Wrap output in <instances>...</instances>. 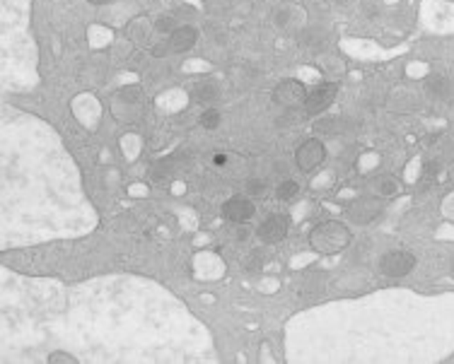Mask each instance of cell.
I'll use <instances>...</instances> for the list:
<instances>
[{
  "label": "cell",
  "instance_id": "cell-15",
  "mask_svg": "<svg viewBox=\"0 0 454 364\" xmlns=\"http://www.w3.org/2000/svg\"><path fill=\"white\" fill-rule=\"evenodd\" d=\"M244 193L249 196L251 200H261V198H266V193H269V181H266V179H259V176H254V179L246 181Z\"/></svg>",
  "mask_w": 454,
  "mask_h": 364
},
{
  "label": "cell",
  "instance_id": "cell-17",
  "mask_svg": "<svg viewBox=\"0 0 454 364\" xmlns=\"http://www.w3.org/2000/svg\"><path fill=\"white\" fill-rule=\"evenodd\" d=\"M264 263H266L264 251H261V249H254V251L249 254V259L244 261V268H246L249 272H259L261 268H264Z\"/></svg>",
  "mask_w": 454,
  "mask_h": 364
},
{
  "label": "cell",
  "instance_id": "cell-27",
  "mask_svg": "<svg viewBox=\"0 0 454 364\" xmlns=\"http://www.w3.org/2000/svg\"><path fill=\"white\" fill-rule=\"evenodd\" d=\"M452 176H454V164H452Z\"/></svg>",
  "mask_w": 454,
  "mask_h": 364
},
{
  "label": "cell",
  "instance_id": "cell-9",
  "mask_svg": "<svg viewBox=\"0 0 454 364\" xmlns=\"http://www.w3.org/2000/svg\"><path fill=\"white\" fill-rule=\"evenodd\" d=\"M305 10L295 3H285L276 10L274 19H276V27H280L283 32H300L305 27Z\"/></svg>",
  "mask_w": 454,
  "mask_h": 364
},
{
  "label": "cell",
  "instance_id": "cell-22",
  "mask_svg": "<svg viewBox=\"0 0 454 364\" xmlns=\"http://www.w3.org/2000/svg\"><path fill=\"white\" fill-rule=\"evenodd\" d=\"M138 94H140V87H131L121 92V99H126V102H138Z\"/></svg>",
  "mask_w": 454,
  "mask_h": 364
},
{
  "label": "cell",
  "instance_id": "cell-5",
  "mask_svg": "<svg viewBox=\"0 0 454 364\" xmlns=\"http://www.w3.org/2000/svg\"><path fill=\"white\" fill-rule=\"evenodd\" d=\"M339 97V83H319L317 87L310 89L305 99V114L307 116H319L329 109Z\"/></svg>",
  "mask_w": 454,
  "mask_h": 364
},
{
  "label": "cell",
  "instance_id": "cell-21",
  "mask_svg": "<svg viewBox=\"0 0 454 364\" xmlns=\"http://www.w3.org/2000/svg\"><path fill=\"white\" fill-rule=\"evenodd\" d=\"M49 362L51 364H75L78 362V357L68 355V352H51V355H49Z\"/></svg>",
  "mask_w": 454,
  "mask_h": 364
},
{
  "label": "cell",
  "instance_id": "cell-4",
  "mask_svg": "<svg viewBox=\"0 0 454 364\" xmlns=\"http://www.w3.org/2000/svg\"><path fill=\"white\" fill-rule=\"evenodd\" d=\"M310 94V89L300 83V80H283V83L276 85L274 89V102L278 106H283L287 111H295L305 106V99Z\"/></svg>",
  "mask_w": 454,
  "mask_h": 364
},
{
  "label": "cell",
  "instance_id": "cell-1",
  "mask_svg": "<svg viewBox=\"0 0 454 364\" xmlns=\"http://www.w3.org/2000/svg\"><path fill=\"white\" fill-rule=\"evenodd\" d=\"M353 241V234L343 222L339 220H324L312 227L310 232V246L312 251L321 256H336L346 251Z\"/></svg>",
  "mask_w": 454,
  "mask_h": 364
},
{
  "label": "cell",
  "instance_id": "cell-23",
  "mask_svg": "<svg viewBox=\"0 0 454 364\" xmlns=\"http://www.w3.org/2000/svg\"><path fill=\"white\" fill-rule=\"evenodd\" d=\"M227 162H230L227 153H215V155H213V164H215V166H225Z\"/></svg>",
  "mask_w": 454,
  "mask_h": 364
},
{
  "label": "cell",
  "instance_id": "cell-12",
  "mask_svg": "<svg viewBox=\"0 0 454 364\" xmlns=\"http://www.w3.org/2000/svg\"><path fill=\"white\" fill-rule=\"evenodd\" d=\"M375 193L380 196V198H394V196L401 193V184H398V179H394L392 174H385L380 176V179L375 181Z\"/></svg>",
  "mask_w": 454,
  "mask_h": 364
},
{
  "label": "cell",
  "instance_id": "cell-25",
  "mask_svg": "<svg viewBox=\"0 0 454 364\" xmlns=\"http://www.w3.org/2000/svg\"><path fill=\"white\" fill-rule=\"evenodd\" d=\"M90 5H109V3H114V0H87Z\"/></svg>",
  "mask_w": 454,
  "mask_h": 364
},
{
  "label": "cell",
  "instance_id": "cell-20",
  "mask_svg": "<svg viewBox=\"0 0 454 364\" xmlns=\"http://www.w3.org/2000/svg\"><path fill=\"white\" fill-rule=\"evenodd\" d=\"M334 128H336L334 119H321V121H317V123H314V130H317V133H321V135H331V133H334Z\"/></svg>",
  "mask_w": 454,
  "mask_h": 364
},
{
  "label": "cell",
  "instance_id": "cell-13",
  "mask_svg": "<svg viewBox=\"0 0 454 364\" xmlns=\"http://www.w3.org/2000/svg\"><path fill=\"white\" fill-rule=\"evenodd\" d=\"M297 196H300V184H297V181L285 179L276 186V198H278L280 203H292Z\"/></svg>",
  "mask_w": 454,
  "mask_h": 364
},
{
  "label": "cell",
  "instance_id": "cell-16",
  "mask_svg": "<svg viewBox=\"0 0 454 364\" xmlns=\"http://www.w3.org/2000/svg\"><path fill=\"white\" fill-rule=\"evenodd\" d=\"M199 123H201V128H205V130H215L223 123V114H220L218 109H213V106H205L199 116Z\"/></svg>",
  "mask_w": 454,
  "mask_h": 364
},
{
  "label": "cell",
  "instance_id": "cell-7",
  "mask_svg": "<svg viewBox=\"0 0 454 364\" xmlns=\"http://www.w3.org/2000/svg\"><path fill=\"white\" fill-rule=\"evenodd\" d=\"M290 227H292L290 215L276 212V215H269L264 222H261L259 229H256V236H259L264 244H278V241H283L287 236Z\"/></svg>",
  "mask_w": 454,
  "mask_h": 364
},
{
  "label": "cell",
  "instance_id": "cell-8",
  "mask_svg": "<svg viewBox=\"0 0 454 364\" xmlns=\"http://www.w3.org/2000/svg\"><path fill=\"white\" fill-rule=\"evenodd\" d=\"M223 217L227 222H235V225H244V222H249L251 217H254L256 212V205L254 200L249 198V196H232V198H227L223 203Z\"/></svg>",
  "mask_w": 454,
  "mask_h": 364
},
{
  "label": "cell",
  "instance_id": "cell-19",
  "mask_svg": "<svg viewBox=\"0 0 454 364\" xmlns=\"http://www.w3.org/2000/svg\"><path fill=\"white\" fill-rule=\"evenodd\" d=\"M437 171H440V164L437 162H428L426 166H423V176H421V184L428 186L430 181L437 179Z\"/></svg>",
  "mask_w": 454,
  "mask_h": 364
},
{
  "label": "cell",
  "instance_id": "cell-3",
  "mask_svg": "<svg viewBox=\"0 0 454 364\" xmlns=\"http://www.w3.org/2000/svg\"><path fill=\"white\" fill-rule=\"evenodd\" d=\"M416 268V256L408 249H392L380 259V272L387 277H406Z\"/></svg>",
  "mask_w": 454,
  "mask_h": 364
},
{
  "label": "cell",
  "instance_id": "cell-6",
  "mask_svg": "<svg viewBox=\"0 0 454 364\" xmlns=\"http://www.w3.org/2000/svg\"><path fill=\"white\" fill-rule=\"evenodd\" d=\"M382 200L380 196H362V198H355L351 205L346 208V217L355 225H370L380 217L382 212Z\"/></svg>",
  "mask_w": 454,
  "mask_h": 364
},
{
  "label": "cell",
  "instance_id": "cell-14",
  "mask_svg": "<svg viewBox=\"0 0 454 364\" xmlns=\"http://www.w3.org/2000/svg\"><path fill=\"white\" fill-rule=\"evenodd\" d=\"M218 97H220V89L215 87L213 83H203V85H199V87L194 89V99L199 104H203V106L218 102Z\"/></svg>",
  "mask_w": 454,
  "mask_h": 364
},
{
  "label": "cell",
  "instance_id": "cell-18",
  "mask_svg": "<svg viewBox=\"0 0 454 364\" xmlns=\"http://www.w3.org/2000/svg\"><path fill=\"white\" fill-rule=\"evenodd\" d=\"M155 32L158 34H171L176 29V22H174V17L171 15H160L158 19H155Z\"/></svg>",
  "mask_w": 454,
  "mask_h": 364
},
{
  "label": "cell",
  "instance_id": "cell-2",
  "mask_svg": "<svg viewBox=\"0 0 454 364\" xmlns=\"http://www.w3.org/2000/svg\"><path fill=\"white\" fill-rule=\"evenodd\" d=\"M326 162V145L319 138H307L297 145L295 150V164L302 174H312Z\"/></svg>",
  "mask_w": 454,
  "mask_h": 364
},
{
  "label": "cell",
  "instance_id": "cell-11",
  "mask_svg": "<svg viewBox=\"0 0 454 364\" xmlns=\"http://www.w3.org/2000/svg\"><path fill=\"white\" fill-rule=\"evenodd\" d=\"M426 92H428V97L447 102V99H452V94H454V85L447 75L432 73L426 78Z\"/></svg>",
  "mask_w": 454,
  "mask_h": 364
},
{
  "label": "cell",
  "instance_id": "cell-26",
  "mask_svg": "<svg viewBox=\"0 0 454 364\" xmlns=\"http://www.w3.org/2000/svg\"><path fill=\"white\" fill-rule=\"evenodd\" d=\"M452 275H454V263H452Z\"/></svg>",
  "mask_w": 454,
  "mask_h": 364
},
{
  "label": "cell",
  "instance_id": "cell-10",
  "mask_svg": "<svg viewBox=\"0 0 454 364\" xmlns=\"http://www.w3.org/2000/svg\"><path fill=\"white\" fill-rule=\"evenodd\" d=\"M196 42H199V29L191 27V24H181L169 34L167 49L169 53H186L196 46Z\"/></svg>",
  "mask_w": 454,
  "mask_h": 364
},
{
  "label": "cell",
  "instance_id": "cell-24",
  "mask_svg": "<svg viewBox=\"0 0 454 364\" xmlns=\"http://www.w3.org/2000/svg\"><path fill=\"white\" fill-rule=\"evenodd\" d=\"M237 239H239V241H246V239H249V229H239V234H237Z\"/></svg>",
  "mask_w": 454,
  "mask_h": 364
}]
</instances>
